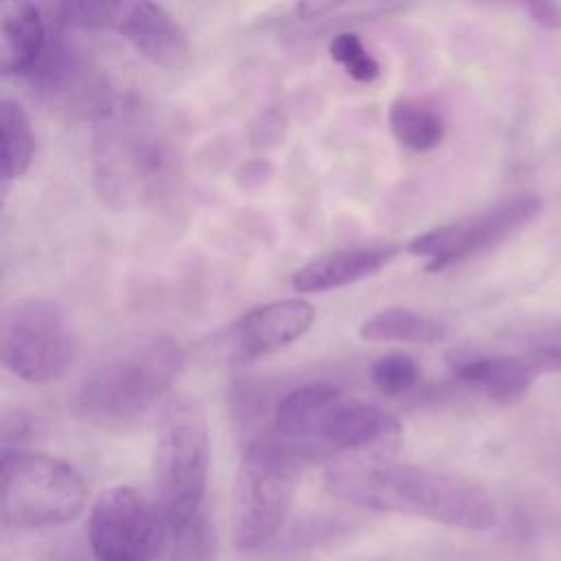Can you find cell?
Listing matches in <instances>:
<instances>
[{
	"label": "cell",
	"mask_w": 561,
	"mask_h": 561,
	"mask_svg": "<svg viewBox=\"0 0 561 561\" xmlns=\"http://www.w3.org/2000/svg\"><path fill=\"white\" fill-rule=\"evenodd\" d=\"M331 495L379 513L416 515L465 530L495 524V504L476 482L388 456H340L324 469Z\"/></svg>",
	"instance_id": "cell-1"
},
{
	"label": "cell",
	"mask_w": 561,
	"mask_h": 561,
	"mask_svg": "<svg viewBox=\"0 0 561 561\" xmlns=\"http://www.w3.org/2000/svg\"><path fill=\"white\" fill-rule=\"evenodd\" d=\"M184 366V351L169 335L123 344L96 362L77 390L79 412L99 425L123 427L147 416Z\"/></svg>",
	"instance_id": "cell-2"
},
{
	"label": "cell",
	"mask_w": 561,
	"mask_h": 561,
	"mask_svg": "<svg viewBox=\"0 0 561 561\" xmlns=\"http://www.w3.org/2000/svg\"><path fill=\"white\" fill-rule=\"evenodd\" d=\"M92 158L96 191L116 208L151 202L175 175L169 138L142 112L123 103L99 121Z\"/></svg>",
	"instance_id": "cell-3"
},
{
	"label": "cell",
	"mask_w": 561,
	"mask_h": 561,
	"mask_svg": "<svg viewBox=\"0 0 561 561\" xmlns=\"http://www.w3.org/2000/svg\"><path fill=\"white\" fill-rule=\"evenodd\" d=\"M208 465L210 438L202 405L186 394L167 399L153 443V502L171 533L202 515Z\"/></svg>",
	"instance_id": "cell-4"
},
{
	"label": "cell",
	"mask_w": 561,
	"mask_h": 561,
	"mask_svg": "<svg viewBox=\"0 0 561 561\" xmlns=\"http://www.w3.org/2000/svg\"><path fill=\"white\" fill-rule=\"evenodd\" d=\"M300 458L276 436L248 443L230 504V535L237 550L254 552L278 535L294 502Z\"/></svg>",
	"instance_id": "cell-5"
},
{
	"label": "cell",
	"mask_w": 561,
	"mask_h": 561,
	"mask_svg": "<svg viewBox=\"0 0 561 561\" xmlns=\"http://www.w3.org/2000/svg\"><path fill=\"white\" fill-rule=\"evenodd\" d=\"M83 476L66 460L39 451H2V526L53 528L72 522L85 506Z\"/></svg>",
	"instance_id": "cell-6"
},
{
	"label": "cell",
	"mask_w": 561,
	"mask_h": 561,
	"mask_svg": "<svg viewBox=\"0 0 561 561\" xmlns=\"http://www.w3.org/2000/svg\"><path fill=\"white\" fill-rule=\"evenodd\" d=\"M4 368L28 383H50L68 373L77 357V333L61 305L48 298H22L4 309L0 324Z\"/></svg>",
	"instance_id": "cell-7"
},
{
	"label": "cell",
	"mask_w": 561,
	"mask_h": 561,
	"mask_svg": "<svg viewBox=\"0 0 561 561\" xmlns=\"http://www.w3.org/2000/svg\"><path fill=\"white\" fill-rule=\"evenodd\" d=\"M167 533L156 502L134 486H112L90 508L88 541L96 561H156Z\"/></svg>",
	"instance_id": "cell-8"
},
{
	"label": "cell",
	"mask_w": 561,
	"mask_h": 561,
	"mask_svg": "<svg viewBox=\"0 0 561 561\" xmlns=\"http://www.w3.org/2000/svg\"><path fill=\"white\" fill-rule=\"evenodd\" d=\"M541 206L543 202L539 195H511L469 217L416 234L408 241L405 250L412 256L425 259L427 272H440L502 243L522 226L533 221Z\"/></svg>",
	"instance_id": "cell-9"
},
{
	"label": "cell",
	"mask_w": 561,
	"mask_h": 561,
	"mask_svg": "<svg viewBox=\"0 0 561 561\" xmlns=\"http://www.w3.org/2000/svg\"><path fill=\"white\" fill-rule=\"evenodd\" d=\"M28 79L48 103L92 116L96 123L118 107L99 70L59 28H50L46 50Z\"/></svg>",
	"instance_id": "cell-10"
},
{
	"label": "cell",
	"mask_w": 561,
	"mask_h": 561,
	"mask_svg": "<svg viewBox=\"0 0 561 561\" xmlns=\"http://www.w3.org/2000/svg\"><path fill=\"white\" fill-rule=\"evenodd\" d=\"M316 309L300 298L259 305L215 337V353L228 362H252L300 340L313 324Z\"/></svg>",
	"instance_id": "cell-11"
},
{
	"label": "cell",
	"mask_w": 561,
	"mask_h": 561,
	"mask_svg": "<svg viewBox=\"0 0 561 561\" xmlns=\"http://www.w3.org/2000/svg\"><path fill=\"white\" fill-rule=\"evenodd\" d=\"M399 440L401 425L390 412L342 394L318 425L311 447L335 449L346 456H386Z\"/></svg>",
	"instance_id": "cell-12"
},
{
	"label": "cell",
	"mask_w": 561,
	"mask_h": 561,
	"mask_svg": "<svg viewBox=\"0 0 561 561\" xmlns=\"http://www.w3.org/2000/svg\"><path fill=\"white\" fill-rule=\"evenodd\" d=\"M114 31L160 68L180 70L191 57V44L184 28L162 4L121 2Z\"/></svg>",
	"instance_id": "cell-13"
},
{
	"label": "cell",
	"mask_w": 561,
	"mask_h": 561,
	"mask_svg": "<svg viewBox=\"0 0 561 561\" xmlns=\"http://www.w3.org/2000/svg\"><path fill=\"white\" fill-rule=\"evenodd\" d=\"M454 377L497 403H517L543 366L530 348L515 353L460 355L451 362Z\"/></svg>",
	"instance_id": "cell-14"
},
{
	"label": "cell",
	"mask_w": 561,
	"mask_h": 561,
	"mask_svg": "<svg viewBox=\"0 0 561 561\" xmlns=\"http://www.w3.org/2000/svg\"><path fill=\"white\" fill-rule=\"evenodd\" d=\"M399 254L397 243H359L324 252L307 261L291 276L298 294H322L359 283L381 272Z\"/></svg>",
	"instance_id": "cell-15"
},
{
	"label": "cell",
	"mask_w": 561,
	"mask_h": 561,
	"mask_svg": "<svg viewBox=\"0 0 561 561\" xmlns=\"http://www.w3.org/2000/svg\"><path fill=\"white\" fill-rule=\"evenodd\" d=\"M342 394L344 392L329 381H309L289 390L274 405V436L294 447L300 456L309 454L318 425Z\"/></svg>",
	"instance_id": "cell-16"
},
{
	"label": "cell",
	"mask_w": 561,
	"mask_h": 561,
	"mask_svg": "<svg viewBox=\"0 0 561 561\" xmlns=\"http://www.w3.org/2000/svg\"><path fill=\"white\" fill-rule=\"evenodd\" d=\"M50 26L33 2L0 7V66L4 75H31L46 50Z\"/></svg>",
	"instance_id": "cell-17"
},
{
	"label": "cell",
	"mask_w": 561,
	"mask_h": 561,
	"mask_svg": "<svg viewBox=\"0 0 561 561\" xmlns=\"http://www.w3.org/2000/svg\"><path fill=\"white\" fill-rule=\"evenodd\" d=\"M366 342H399V344H434L445 337L447 329L436 318L408 307H388L370 313L357 329Z\"/></svg>",
	"instance_id": "cell-18"
},
{
	"label": "cell",
	"mask_w": 561,
	"mask_h": 561,
	"mask_svg": "<svg viewBox=\"0 0 561 561\" xmlns=\"http://www.w3.org/2000/svg\"><path fill=\"white\" fill-rule=\"evenodd\" d=\"M388 125L394 140L416 153L436 149L445 136V123L440 114L412 96H401L390 103Z\"/></svg>",
	"instance_id": "cell-19"
},
{
	"label": "cell",
	"mask_w": 561,
	"mask_h": 561,
	"mask_svg": "<svg viewBox=\"0 0 561 561\" xmlns=\"http://www.w3.org/2000/svg\"><path fill=\"white\" fill-rule=\"evenodd\" d=\"M0 138H2L0 173H2V186L7 188L13 180L26 173L35 151L31 118L26 110L9 96L0 101Z\"/></svg>",
	"instance_id": "cell-20"
},
{
	"label": "cell",
	"mask_w": 561,
	"mask_h": 561,
	"mask_svg": "<svg viewBox=\"0 0 561 561\" xmlns=\"http://www.w3.org/2000/svg\"><path fill=\"white\" fill-rule=\"evenodd\" d=\"M329 55L353 81L373 83L379 77V61L364 46L359 35L351 31H342L331 37Z\"/></svg>",
	"instance_id": "cell-21"
},
{
	"label": "cell",
	"mask_w": 561,
	"mask_h": 561,
	"mask_svg": "<svg viewBox=\"0 0 561 561\" xmlns=\"http://www.w3.org/2000/svg\"><path fill=\"white\" fill-rule=\"evenodd\" d=\"M121 2L110 0H66L53 7L55 22L61 26L83 28V31H114Z\"/></svg>",
	"instance_id": "cell-22"
},
{
	"label": "cell",
	"mask_w": 561,
	"mask_h": 561,
	"mask_svg": "<svg viewBox=\"0 0 561 561\" xmlns=\"http://www.w3.org/2000/svg\"><path fill=\"white\" fill-rule=\"evenodd\" d=\"M169 561H217V537L204 513L186 528L173 533Z\"/></svg>",
	"instance_id": "cell-23"
},
{
	"label": "cell",
	"mask_w": 561,
	"mask_h": 561,
	"mask_svg": "<svg viewBox=\"0 0 561 561\" xmlns=\"http://www.w3.org/2000/svg\"><path fill=\"white\" fill-rule=\"evenodd\" d=\"M370 379L379 392L397 397L416 386L419 364L405 353H388L370 366Z\"/></svg>",
	"instance_id": "cell-24"
},
{
	"label": "cell",
	"mask_w": 561,
	"mask_h": 561,
	"mask_svg": "<svg viewBox=\"0 0 561 561\" xmlns=\"http://www.w3.org/2000/svg\"><path fill=\"white\" fill-rule=\"evenodd\" d=\"M543 366V373L561 370V324L548 327L530 335L528 346Z\"/></svg>",
	"instance_id": "cell-25"
},
{
	"label": "cell",
	"mask_w": 561,
	"mask_h": 561,
	"mask_svg": "<svg viewBox=\"0 0 561 561\" xmlns=\"http://www.w3.org/2000/svg\"><path fill=\"white\" fill-rule=\"evenodd\" d=\"M31 434V421L20 414H7L2 421V451H18L20 443Z\"/></svg>",
	"instance_id": "cell-26"
},
{
	"label": "cell",
	"mask_w": 561,
	"mask_h": 561,
	"mask_svg": "<svg viewBox=\"0 0 561 561\" xmlns=\"http://www.w3.org/2000/svg\"><path fill=\"white\" fill-rule=\"evenodd\" d=\"M528 18L543 28H561V2H524Z\"/></svg>",
	"instance_id": "cell-27"
}]
</instances>
